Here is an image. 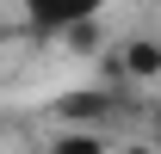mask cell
I'll list each match as a JSON object with an SVG mask.
<instances>
[{"instance_id":"1","label":"cell","mask_w":161,"mask_h":154,"mask_svg":"<svg viewBox=\"0 0 161 154\" xmlns=\"http://www.w3.org/2000/svg\"><path fill=\"white\" fill-rule=\"evenodd\" d=\"M112 6H118V0H19V13L37 25V31H50V37H68L80 25H99Z\"/></svg>"},{"instance_id":"2","label":"cell","mask_w":161,"mask_h":154,"mask_svg":"<svg viewBox=\"0 0 161 154\" xmlns=\"http://www.w3.org/2000/svg\"><path fill=\"white\" fill-rule=\"evenodd\" d=\"M43 154H112V130H93V123H62V130H50Z\"/></svg>"},{"instance_id":"3","label":"cell","mask_w":161,"mask_h":154,"mask_svg":"<svg viewBox=\"0 0 161 154\" xmlns=\"http://www.w3.org/2000/svg\"><path fill=\"white\" fill-rule=\"evenodd\" d=\"M112 154H161V148H155V142H124V148L112 142Z\"/></svg>"},{"instance_id":"4","label":"cell","mask_w":161,"mask_h":154,"mask_svg":"<svg viewBox=\"0 0 161 154\" xmlns=\"http://www.w3.org/2000/svg\"><path fill=\"white\" fill-rule=\"evenodd\" d=\"M149 130H155V136H149V142H155V148H161V93H155V105H149Z\"/></svg>"}]
</instances>
